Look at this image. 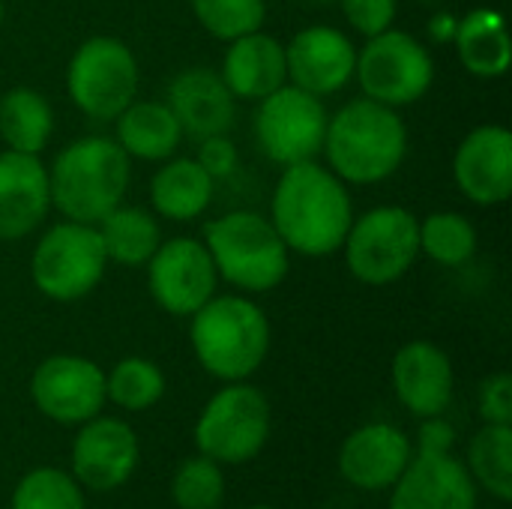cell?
Instances as JSON below:
<instances>
[{
	"instance_id": "23",
	"label": "cell",
	"mask_w": 512,
	"mask_h": 509,
	"mask_svg": "<svg viewBox=\"0 0 512 509\" xmlns=\"http://www.w3.org/2000/svg\"><path fill=\"white\" fill-rule=\"evenodd\" d=\"M216 195V180L198 165L195 156H171L156 165L150 183H147V198L150 210L159 219L168 222H195L201 219Z\"/></svg>"
},
{
	"instance_id": "39",
	"label": "cell",
	"mask_w": 512,
	"mask_h": 509,
	"mask_svg": "<svg viewBox=\"0 0 512 509\" xmlns=\"http://www.w3.org/2000/svg\"><path fill=\"white\" fill-rule=\"evenodd\" d=\"M3 21H6V0H0V27H3Z\"/></svg>"
},
{
	"instance_id": "14",
	"label": "cell",
	"mask_w": 512,
	"mask_h": 509,
	"mask_svg": "<svg viewBox=\"0 0 512 509\" xmlns=\"http://www.w3.org/2000/svg\"><path fill=\"white\" fill-rule=\"evenodd\" d=\"M141 462V441L135 429L108 414L75 426L69 450V474L84 492L108 495L132 480Z\"/></svg>"
},
{
	"instance_id": "40",
	"label": "cell",
	"mask_w": 512,
	"mask_h": 509,
	"mask_svg": "<svg viewBox=\"0 0 512 509\" xmlns=\"http://www.w3.org/2000/svg\"><path fill=\"white\" fill-rule=\"evenodd\" d=\"M243 509H279V507H273V504H252V507H243Z\"/></svg>"
},
{
	"instance_id": "16",
	"label": "cell",
	"mask_w": 512,
	"mask_h": 509,
	"mask_svg": "<svg viewBox=\"0 0 512 509\" xmlns=\"http://www.w3.org/2000/svg\"><path fill=\"white\" fill-rule=\"evenodd\" d=\"M453 183L477 207H501L512 195V132L501 123L474 126L453 153Z\"/></svg>"
},
{
	"instance_id": "36",
	"label": "cell",
	"mask_w": 512,
	"mask_h": 509,
	"mask_svg": "<svg viewBox=\"0 0 512 509\" xmlns=\"http://www.w3.org/2000/svg\"><path fill=\"white\" fill-rule=\"evenodd\" d=\"M198 144V165L219 183V180H228L237 168H240V150L234 144V138L225 132V135H207Z\"/></svg>"
},
{
	"instance_id": "12",
	"label": "cell",
	"mask_w": 512,
	"mask_h": 509,
	"mask_svg": "<svg viewBox=\"0 0 512 509\" xmlns=\"http://www.w3.org/2000/svg\"><path fill=\"white\" fill-rule=\"evenodd\" d=\"M33 408L57 426H81L105 411V369L81 354H51L30 375Z\"/></svg>"
},
{
	"instance_id": "28",
	"label": "cell",
	"mask_w": 512,
	"mask_h": 509,
	"mask_svg": "<svg viewBox=\"0 0 512 509\" xmlns=\"http://www.w3.org/2000/svg\"><path fill=\"white\" fill-rule=\"evenodd\" d=\"M471 480L480 492L495 498L498 504L512 501V426L483 423L471 444L465 462Z\"/></svg>"
},
{
	"instance_id": "37",
	"label": "cell",
	"mask_w": 512,
	"mask_h": 509,
	"mask_svg": "<svg viewBox=\"0 0 512 509\" xmlns=\"http://www.w3.org/2000/svg\"><path fill=\"white\" fill-rule=\"evenodd\" d=\"M456 447V429L450 420L441 417H426L420 420V429H417V447L414 453H423V456H444V453H453Z\"/></svg>"
},
{
	"instance_id": "3",
	"label": "cell",
	"mask_w": 512,
	"mask_h": 509,
	"mask_svg": "<svg viewBox=\"0 0 512 509\" xmlns=\"http://www.w3.org/2000/svg\"><path fill=\"white\" fill-rule=\"evenodd\" d=\"M132 159L114 135H81L57 150L48 165L51 210L60 219L99 225L105 213L126 201Z\"/></svg>"
},
{
	"instance_id": "8",
	"label": "cell",
	"mask_w": 512,
	"mask_h": 509,
	"mask_svg": "<svg viewBox=\"0 0 512 509\" xmlns=\"http://www.w3.org/2000/svg\"><path fill=\"white\" fill-rule=\"evenodd\" d=\"M141 66L129 42L120 36H87L66 63V96L93 123L114 117L138 99Z\"/></svg>"
},
{
	"instance_id": "1",
	"label": "cell",
	"mask_w": 512,
	"mask_h": 509,
	"mask_svg": "<svg viewBox=\"0 0 512 509\" xmlns=\"http://www.w3.org/2000/svg\"><path fill=\"white\" fill-rule=\"evenodd\" d=\"M351 219V189L321 159L282 168L270 198V222L291 255H336L345 243Z\"/></svg>"
},
{
	"instance_id": "2",
	"label": "cell",
	"mask_w": 512,
	"mask_h": 509,
	"mask_svg": "<svg viewBox=\"0 0 512 509\" xmlns=\"http://www.w3.org/2000/svg\"><path fill=\"white\" fill-rule=\"evenodd\" d=\"M405 156L408 126L396 108L360 96L327 117L321 159L345 186H378L402 168Z\"/></svg>"
},
{
	"instance_id": "6",
	"label": "cell",
	"mask_w": 512,
	"mask_h": 509,
	"mask_svg": "<svg viewBox=\"0 0 512 509\" xmlns=\"http://www.w3.org/2000/svg\"><path fill=\"white\" fill-rule=\"evenodd\" d=\"M273 435V405L252 381L222 384L201 408L192 441L195 450L222 468L258 459Z\"/></svg>"
},
{
	"instance_id": "20",
	"label": "cell",
	"mask_w": 512,
	"mask_h": 509,
	"mask_svg": "<svg viewBox=\"0 0 512 509\" xmlns=\"http://www.w3.org/2000/svg\"><path fill=\"white\" fill-rule=\"evenodd\" d=\"M51 213L48 165L33 153H0V243L39 231Z\"/></svg>"
},
{
	"instance_id": "22",
	"label": "cell",
	"mask_w": 512,
	"mask_h": 509,
	"mask_svg": "<svg viewBox=\"0 0 512 509\" xmlns=\"http://www.w3.org/2000/svg\"><path fill=\"white\" fill-rule=\"evenodd\" d=\"M219 75L237 102H258L288 84L285 42L267 30H255L225 42Z\"/></svg>"
},
{
	"instance_id": "30",
	"label": "cell",
	"mask_w": 512,
	"mask_h": 509,
	"mask_svg": "<svg viewBox=\"0 0 512 509\" xmlns=\"http://www.w3.org/2000/svg\"><path fill=\"white\" fill-rule=\"evenodd\" d=\"M165 372L147 357H123L105 372V399L126 414H144L165 396Z\"/></svg>"
},
{
	"instance_id": "33",
	"label": "cell",
	"mask_w": 512,
	"mask_h": 509,
	"mask_svg": "<svg viewBox=\"0 0 512 509\" xmlns=\"http://www.w3.org/2000/svg\"><path fill=\"white\" fill-rule=\"evenodd\" d=\"M189 9L204 33L219 42L264 30L267 0H189Z\"/></svg>"
},
{
	"instance_id": "15",
	"label": "cell",
	"mask_w": 512,
	"mask_h": 509,
	"mask_svg": "<svg viewBox=\"0 0 512 509\" xmlns=\"http://www.w3.org/2000/svg\"><path fill=\"white\" fill-rule=\"evenodd\" d=\"M288 84L327 99L354 81L357 45L333 24H309L285 42Z\"/></svg>"
},
{
	"instance_id": "17",
	"label": "cell",
	"mask_w": 512,
	"mask_h": 509,
	"mask_svg": "<svg viewBox=\"0 0 512 509\" xmlns=\"http://www.w3.org/2000/svg\"><path fill=\"white\" fill-rule=\"evenodd\" d=\"M390 384L399 399V405L417 417H441L456 393V372L450 354L429 342V339H414L405 342L390 366Z\"/></svg>"
},
{
	"instance_id": "24",
	"label": "cell",
	"mask_w": 512,
	"mask_h": 509,
	"mask_svg": "<svg viewBox=\"0 0 512 509\" xmlns=\"http://www.w3.org/2000/svg\"><path fill=\"white\" fill-rule=\"evenodd\" d=\"M183 138L186 135L165 99H132L114 117V141L123 147L129 159L138 162L159 165L177 156Z\"/></svg>"
},
{
	"instance_id": "9",
	"label": "cell",
	"mask_w": 512,
	"mask_h": 509,
	"mask_svg": "<svg viewBox=\"0 0 512 509\" xmlns=\"http://www.w3.org/2000/svg\"><path fill=\"white\" fill-rule=\"evenodd\" d=\"M108 270L96 225L60 219L48 225L30 255V282L51 303H78L90 297Z\"/></svg>"
},
{
	"instance_id": "13",
	"label": "cell",
	"mask_w": 512,
	"mask_h": 509,
	"mask_svg": "<svg viewBox=\"0 0 512 509\" xmlns=\"http://www.w3.org/2000/svg\"><path fill=\"white\" fill-rule=\"evenodd\" d=\"M153 303L174 318L195 315L219 294V273L201 237H168L144 264Z\"/></svg>"
},
{
	"instance_id": "31",
	"label": "cell",
	"mask_w": 512,
	"mask_h": 509,
	"mask_svg": "<svg viewBox=\"0 0 512 509\" xmlns=\"http://www.w3.org/2000/svg\"><path fill=\"white\" fill-rule=\"evenodd\" d=\"M9 509H87V498L69 471L39 465L15 483Z\"/></svg>"
},
{
	"instance_id": "32",
	"label": "cell",
	"mask_w": 512,
	"mask_h": 509,
	"mask_svg": "<svg viewBox=\"0 0 512 509\" xmlns=\"http://www.w3.org/2000/svg\"><path fill=\"white\" fill-rule=\"evenodd\" d=\"M225 468L201 453L180 462L171 474V504L177 509H219L225 504Z\"/></svg>"
},
{
	"instance_id": "34",
	"label": "cell",
	"mask_w": 512,
	"mask_h": 509,
	"mask_svg": "<svg viewBox=\"0 0 512 509\" xmlns=\"http://www.w3.org/2000/svg\"><path fill=\"white\" fill-rule=\"evenodd\" d=\"M348 27L360 36H378L399 18V0H336Z\"/></svg>"
},
{
	"instance_id": "35",
	"label": "cell",
	"mask_w": 512,
	"mask_h": 509,
	"mask_svg": "<svg viewBox=\"0 0 512 509\" xmlns=\"http://www.w3.org/2000/svg\"><path fill=\"white\" fill-rule=\"evenodd\" d=\"M477 414L483 423L512 426V378L510 372L489 375L477 390Z\"/></svg>"
},
{
	"instance_id": "7",
	"label": "cell",
	"mask_w": 512,
	"mask_h": 509,
	"mask_svg": "<svg viewBox=\"0 0 512 509\" xmlns=\"http://www.w3.org/2000/svg\"><path fill=\"white\" fill-rule=\"evenodd\" d=\"M417 216L402 204H378L354 213L342 243L348 273L369 288H387L405 279L420 261Z\"/></svg>"
},
{
	"instance_id": "41",
	"label": "cell",
	"mask_w": 512,
	"mask_h": 509,
	"mask_svg": "<svg viewBox=\"0 0 512 509\" xmlns=\"http://www.w3.org/2000/svg\"><path fill=\"white\" fill-rule=\"evenodd\" d=\"M312 3H336V0H312Z\"/></svg>"
},
{
	"instance_id": "10",
	"label": "cell",
	"mask_w": 512,
	"mask_h": 509,
	"mask_svg": "<svg viewBox=\"0 0 512 509\" xmlns=\"http://www.w3.org/2000/svg\"><path fill=\"white\" fill-rule=\"evenodd\" d=\"M354 81L366 99L390 105L396 111L417 105L435 84V57L423 39L396 24L378 36H369L357 48Z\"/></svg>"
},
{
	"instance_id": "18",
	"label": "cell",
	"mask_w": 512,
	"mask_h": 509,
	"mask_svg": "<svg viewBox=\"0 0 512 509\" xmlns=\"http://www.w3.org/2000/svg\"><path fill=\"white\" fill-rule=\"evenodd\" d=\"M414 459V441L393 423H366L354 429L336 456L339 477L360 492H390Z\"/></svg>"
},
{
	"instance_id": "27",
	"label": "cell",
	"mask_w": 512,
	"mask_h": 509,
	"mask_svg": "<svg viewBox=\"0 0 512 509\" xmlns=\"http://www.w3.org/2000/svg\"><path fill=\"white\" fill-rule=\"evenodd\" d=\"M54 105L36 87H9L0 96V141L6 150L42 156L54 138Z\"/></svg>"
},
{
	"instance_id": "19",
	"label": "cell",
	"mask_w": 512,
	"mask_h": 509,
	"mask_svg": "<svg viewBox=\"0 0 512 509\" xmlns=\"http://www.w3.org/2000/svg\"><path fill=\"white\" fill-rule=\"evenodd\" d=\"M480 489L453 453H414L402 477L390 486L387 509H477Z\"/></svg>"
},
{
	"instance_id": "21",
	"label": "cell",
	"mask_w": 512,
	"mask_h": 509,
	"mask_svg": "<svg viewBox=\"0 0 512 509\" xmlns=\"http://www.w3.org/2000/svg\"><path fill=\"white\" fill-rule=\"evenodd\" d=\"M165 102L174 111L186 138L201 141L207 135H225L237 120V99L225 87L219 69L189 66L180 69L165 90Z\"/></svg>"
},
{
	"instance_id": "4",
	"label": "cell",
	"mask_w": 512,
	"mask_h": 509,
	"mask_svg": "<svg viewBox=\"0 0 512 509\" xmlns=\"http://www.w3.org/2000/svg\"><path fill=\"white\" fill-rule=\"evenodd\" d=\"M189 345L210 378L249 381L270 357L273 324L249 294H213L189 315Z\"/></svg>"
},
{
	"instance_id": "38",
	"label": "cell",
	"mask_w": 512,
	"mask_h": 509,
	"mask_svg": "<svg viewBox=\"0 0 512 509\" xmlns=\"http://www.w3.org/2000/svg\"><path fill=\"white\" fill-rule=\"evenodd\" d=\"M456 24H459V18H456V15L441 12V15H435V18L429 21V33H432V39H435V42H453V36H456Z\"/></svg>"
},
{
	"instance_id": "5",
	"label": "cell",
	"mask_w": 512,
	"mask_h": 509,
	"mask_svg": "<svg viewBox=\"0 0 512 509\" xmlns=\"http://www.w3.org/2000/svg\"><path fill=\"white\" fill-rule=\"evenodd\" d=\"M219 282L237 294H270L291 273V252L270 216L255 210H228L204 225L201 234Z\"/></svg>"
},
{
	"instance_id": "25",
	"label": "cell",
	"mask_w": 512,
	"mask_h": 509,
	"mask_svg": "<svg viewBox=\"0 0 512 509\" xmlns=\"http://www.w3.org/2000/svg\"><path fill=\"white\" fill-rule=\"evenodd\" d=\"M450 45L456 48V57L465 72L480 81H498L510 69L512 42L507 18L492 6L471 9L465 18H459Z\"/></svg>"
},
{
	"instance_id": "26",
	"label": "cell",
	"mask_w": 512,
	"mask_h": 509,
	"mask_svg": "<svg viewBox=\"0 0 512 509\" xmlns=\"http://www.w3.org/2000/svg\"><path fill=\"white\" fill-rule=\"evenodd\" d=\"M96 231L102 237L108 264L132 267V270H144V264L165 240L159 228V216L147 207L126 204V201L117 204L111 213H105Z\"/></svg>"
},
{
	"instance_id": "11",
	"label": "cell",
	"mask_w": 512,
	"mask_h": 509,
	"mask_svg": "<svg viewBox=\"0 0 512 509\" xmlns=\"http://www.w3.org/2000/svg\"><path fill=\"white\" fill-rule=\"evenodd\" d=\"M327 117L330 111L324 99L294 84H282L279 90L255 102V144L279 168L321 159Z\"/></svg>"
},
{
	"instance_id": "29",
	"label": "cell",
	"mask_w": 512,
	"mask_h": 509,
	"mask_svg": "<svg viewBox=\"0 0 512 509\" xmlns=\"http://www.w3.org/2000/svg\"><path fill=\"white\" fill-rule=\"evenodd\" d=\"M417 228H420V258H429L438 267H450V270L474 261L480 234L465 213L435 210L423 216Z\"/></svg>"
}]
</instances>
